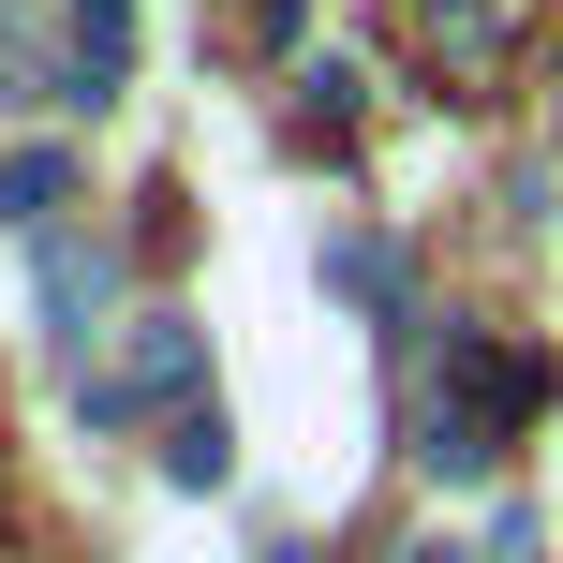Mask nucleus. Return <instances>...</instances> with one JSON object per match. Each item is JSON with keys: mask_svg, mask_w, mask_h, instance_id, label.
Returning <instances> with one entry per match:
<instances>
[{"mask_svg": "<svg viewBox=\"0 0 563 563\" xmlns=\"http://www.w3.org/2000/svg\"><path fill=\"white\" fill-rule=\"evenodd\" d=\"M30 297H45V327H59V341H89V327H104V297H119V238H45Z\"/></svg>", "mask_w": 563, "mask_h": 563, "instance_id": "nucleus-3", "label": "nucleus"}, {"mask_svg": "<svg viewBox=\"0 0 563 563\" xmlns=\"http://www.w3.org/2000/svg\"><path fill=\"white\" fill-rule=\"evenodd\" d=\"M505 30H519V0H430V45L445 59H489Z\"/></svg>", "mask_w": 563, "mask_h": 563, "instance_id": "nucleus-8", "label": "nucleus"}, {"mask_svg": "<svg viewBox=\"0 0 563 563\" xmlns=\"http://www.w3.org/2000/svg\"><path fill=\"white\" fill-rule=\"evenodd\" d=\"M134 75V0H75V59H59V104H104Z\"/></svg>", "mask_w": 563, "mask_h": 563, "instance_id": "nucleus-4", "label": "nucleus"}, {"mask_svg": "<svg viewBox=\"0 0 563 563\" xmlns=\"http://www.w3.org/2000/svg\"><path fill=\"white\" fill-rule=\"evenodd\" d=\"M327 282L356 311H400V253H386V238H327Z\"/></svg>", "mask_w": 563, "mask_h": 563, "instance_id": "nucleus-7", "label": "nucleus"}, {"mask_svg": "<svg viewBox=\"0 0 563 563\" xmlns=\"http://www.w3.org/2000/svg\"><path fill=\"white\" fill-rule=\"evenodd\" d=\"M238 45H297V0H238Z\"/></svg>", "mask_w": 563, "mask_h": 563, "instance_id": "nucleus-10", "label": "nucleus"}, {"mask_svg": "<svg viewBox=\"0 0 563 563\" xmlns=\"http://www.w3.org/2000/svg\"><path fill=\"white\" fill-rule=\"evenodd\" d=\"M194 386V327H178V311H134V327H119V356L89 371V430H119V416H148V400H178ZM178 416H194V400H178Z\"/></svg>", "mask_w": 563, "mask_h": 563, "instance_id": "nucleus-2", "label": "nucleus"}, {"mask_svg": "<svg viewBox=\"0 0 563 563\" xmlns=\"http://www.w3.org/2000/svg\"><path fill=\"white\" fill-rule=\"evenodd\" d=\"M549 416V371L519 356V341H489V327H445V386H430V416H416V460L445 489H475L489 460H505V430H534Z\"/></svg>", "mask_w": 563, "mask_h": 563, "instance_id": "nucleus-1", "label": "nucleus"}, {"mask_svg": "<svg viewBox=\"0 0 563 563\" xmlns=\"http://www.w3.org/2000/svg\"><path fill=\"white\" fill-rule=\"evenodd\" d=\"M164 475H178V489H223V475H238V430H223V400H194V416L164 430Z\"/></svg>", "mask_w": 563, "mask_h": 563, "instance_id": "nucleus-6", "label": "nucleus"}, {"mask_svg": "<svg viewBox=\"0 0 563 563\" xmlns=\"http://www.w3.org/2000/svg\"><path fill=\"white\" fill-rule=\"evenodd\" d=\"M356 59H311V75H297V119H311V134H356Z\"/></svg>", "mask_w": 563, "mask_h": 563, "instance_id": "nucleus-9", "label": "nucleus"}, {"mask_svg": "<svg viewBox=\"0 0 563 563\" xmlns=\"http://www.w3.org/2000/svg\"><path fill=\"white\" fill-rule=\"evenodd\" d=\"M400 563H489V549H460V534H430V549H400Z\"/></svg>", "mask_w": 563, "mask_h": 563, "instance_id": "nucleus-11", "label": "nucleus"}, {"mask_svg": "<svg viewBox=\"0 0 563 563\" xmlns=\"http://www.w3.org/2000/svg\"><path fill=\"white\" fill-rule=\"evenodd\" d=\"M45 208H75V148H0V223H45Z\"/></svg>", "mask_w": 563, "mask_h": 563, "instance_id": "nucleus-5", "label": "nucleus"}]
</instances>
